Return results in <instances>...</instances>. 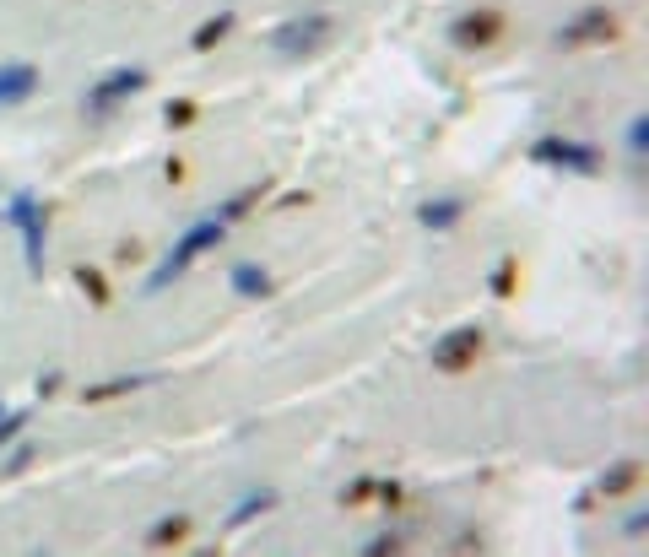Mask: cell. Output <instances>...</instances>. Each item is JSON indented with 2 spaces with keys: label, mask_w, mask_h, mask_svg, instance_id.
Returning a JSON list of instances; mask_svg holds the SVG:
<instances>
[{
  "label": "cell",
  "mask_w": 649,
  "mask_h": 557,
  "mask_svg": "<svg viewBox=\"0 0 649 557\" xmlns=\"http://www.w3.org/2000/svg\"><path fill=\"white\" fill-rule=\"evenodd\" d=\"M222 233H228V222H217V211H211V217H195L190 228L179 233V244L163 255V265H157V271L147 276V293H163V287L174 282V276L184 271V265H190L195 255H201V249H211V244H217Z\"/></svg>",
  "instance_id": "obj_1"
},
{
  "label": "cell",
  "mask_w": 649,
  "mask_h": 557,
  "mask_svg": "<svg viewBox=\"0 0 649 557\" xmlns=\"http://www.w3.org/2000/svg\"><path fill=\"white\" fill-rule=\"evenodd\" d=\"M330 33H336L330 11H298V17H287V22L271 28V49L287 55V60H303V55H320L330 44Z\"/></svg>",
  "instance_id": "obj_2"
},
{
  "label": "cell",
  "mask_w": 649,
  "mask_h": 557,
  "mask_svg": "<svg viewBox=\"0 0 649 557\" xmlns=\"http://www.w3.org/2000/svg\"><path fill=\"white\" fill-rule=\"evenodd\" d=\"M6 222L22 233V255H28V271L44 276V206H38L33 190H17L6 206Z\"/></svg>",
  "instance_id": "obj_3"
},
{
  "label": "cell",
  "mask_w": 649,
  "mask_h": 557,
  "mask_svg": "<svg viewBox=\"0 0 649 557\" xmlns=\"http://www.w3.org/2000/svg\"><path fill=\"white\" fill-rule=\"evenodd\" d=\"M531 157L541 168H563V174H601V163H606L590 141H574V136H541Z\"/></svg>",
  "instance_id": "obj_4"
},
{
  "label": "cell",
  "mask_w": 649,
  "mask_h": 557,
  "mask_svg": "<svg viewBox=\"0 0 649 557\" xmlns=\"http://www.w3.org/2000/svg\"><path fill=\"white\" fill-rule=\"evenodd\" d=\"M147 87V65H119V71H109L103 82H92V92H87V119H109L125 98H136V92Z\"/></svg>",
  "instance_id": "obj_5"
},
{
  "label": "cell",
  "mask_w": 649,
  "mask_h": 557,
  "mask_svg": "<svg viewBox=\"0 0 649 557\" xmlns=\"http://www.w3.org/2000/svg\"><path fill=\"white\" fill-rule=\"evenodd\" d=\"M482 347H487L482 325H455L449 336L433 341V368H439V374H466L476 357H482Z\"/></svg>",
  "instance_id": "obj_6"
},
{
  "label": "cell",
  "mask_w": 649,
  "mask_h": 557,
  "mask_svg": "<svg viewBox=\"0 0 649 557\" xmlns=\"http://www.w3.org/2000/svg\"><path fill=\"white\" fill-rule=\"evenodd\" d=\"M617 38V17L606 6H585L579 17H568L558 28V49H579V44H612Z\"/></svg>",
  "instance_id": "obj_7"
},
{
  "label": "cell",
  "mask_w": 649,
  "mask_h": 557,
  "mask_svg": "<svg viewBox=\"0 0 649 557\" xmlns=\"http://www.w3.org/2000/svg\"><path fill=\"white\" fill-rule=\"evenodd\" d=\"M503 33V11L498 6H476L466 17L449 22V38H455V49H493Z\"/></svg>",
  "instance_id": "obj_8"
},
{
  "label": "cell",
  "mask_w": 649,
  "mask_h": 557,
  "mask_svg": "<svg viewBox=\"0 0 649 557\" xmlns=\"http://www.w3.org/2000/svg\"><path fill=\"white\" fill-rule=\"evenodd\" d=\"M33 92H38V71L28 60L0 65V109H17V103H28Z\"/></svg>",
  "instance_id": "obj_9"
},
{
  "label": "cell",
  "mask_w": 649,
  "mask_h": 557,
  "mask_svg": "<svg viewBox=\"0 0 649 557\" xmlns=\"http://www.w3.org/2000/svg\"><path fill=\"white\" fill-rule=\"evenodd\" d=\"M460 217H466V201H460V195H433V201L417 206V222H422V228H433V233L455 228Z\"/></svg>",
  "instance_id": "obj_10"
},
{
  "label": "cell",
  "mask_w": 649,
  "mask_h": 557,
  "mask_svg": "<svg viewBox=\"0 0 649 557\" xmlns=\"http://www.w3.org/2000/svg\"><path fill=\"white\" fill-rule=\"evenodd\" d=\"M228 282H233V293H238V298H255V303H260V298H271V276L260 271L255 260H238L233 271H228Z\"/></svg>",
  "instance_id": "obj_11"
},
{
  "label": "cell",
  "mask_w": 649,
  "mask_h": 557,
  "mask_svg": "<svg viewBox=\"0 0 649 557\" xmlns=\"http://www.w3.org/2000/svg\"><path fill=\"white\" fill-rule=\"evenodd\" d=\"M266 509H276V493H271V487H255V493H244V498L233 503V509H228V520H222V525L238 530V525H249L255 514H266Z\"/></svg>",
  "instance_id": "obj_12"
},
{
  "label": "cell",
  "mask_w": 649,
  "mask_h": 557,
  "mask_svg": "<svg viewBox=\"0 0 649 557\" xmlns=\"http://www.w3.org/2000/svg\"><path fill=\"white\" fill-rule=\"evenodd\" d=\"M152 379H157V374H119V379H103V384H92V390L82 395V401H92V406H98V401H114V395H130V390H147Z\"/></svg>",
  "instance_id": "obj_13"
},
{
  "label": "cell",
  "mask_w": 649,
  "mask_h": 557,
  "mask_svg": "<svg viewBox=\"0 0 649 557\" xmlns=\"http://www.w3.org/2000/svg\"><path fill=\"white\" fill-rule=\"evenodd\" d=\"M233 22H238L233 11H217V17H206L201 28H195V38H190V49H201V55H206V49H217L222 38L233 33Z\"/></svg>",
  "instance_id": "obj_14"
},
{
  "label": "cell",
  "mask_w": 649,
  "mask_h": 557,
  "mask_svg": "<svg viewBox=\"0 0 649 557\" xmlns=\"http://www.w3.org/2000/svg\"><path fill=\"white\" fill-rule=\"evenodd\" d=\"M628 487H639V466H633V460H617L612 471H601V482H595V493L617 498V493H628Z\"/></svg>",
  "instance_id": "obj_15"
},
{
  "label": "cell",
  "mask_w": 649,
  "mask_h": 557,
  "mask_svg": "<svg viewBox=\"0 0 649 557\" xmlns=\"http://www.w3.org/2000/svg\"><path fill=\"white\" fill-rule=\"evenodd\" d=\"M266 190H271V179H260V184H249V190L228 195V201L217 206V222H238V217H244V211L255 206V201H260V195H266Z\"/></svg>",
  "instance_id": "obj_16"
},
{
  "label": "cell",
  "mask_w": 649,
  "mask_h": 557,
  "mask_svg": "<svg viewBox=\"0 0 649 557\" xmlns=\"http://www.w3.org/2000/svg\"><path fill=\"white\" fill-rule=\"evenodd\" d=\"M184 536H190V520H184V514H168V520H157V525L147 530L152 547H168V541H184Z\"/></svg>",
  "instance_id": "obj_17"
},
{
  "label": "cell",
  "mask_w": 649,
  "mask_h": 557,
  "mask_svg": "<svg viewBox=\"0 0 649 557\" xmlns=\"http://www.w3.org/2000/svg\"><path fill=\"white\" fill-rule=\"evenodd\" d=\"M76 287H82L92 303H109V282H103L98 265H82V271H76Z\"/></svg>",
  "instance_id": "obj_18"
},
{
  "label": "cell",
  "mask_w": 649,
  "mask_h": 557,
  "mask_svg": "<svg viewBox=\"0 0 649 557\" xmlns=\"http://www.w3.org/2000/svg\"><path fill=\"white\" fill-rule=\"evenodd\" d=\"M622 141H628L633 157H644V147H649V114H633L628 119V136H622Z\"/></svg>",
  "instance_id": "obj_19"
},
{
  "label": "cell",
  "mask_w": 649,
  "mask_h": 557,
  "mask_svg": "<svg viewBox=\"0 0 649 557\" xmlns=\"http://www.w3.org/2000/svg\"><path fill=\"white\" fill-rule=\"evenodd\" d=\"M22 428H28V411H0V444H11Z\"/></svg>",
  "instance_id": "obj_20"
},
{
  "label": "cell",
  "mask_w": 649,
  "mask_h": 557,
  "mask_svg": "<svg viewBox=\"0 0 649 557\" xmlns=\"http://www.w3.org/2000/svg\"><path fill=\"white\" fill-rule=\"evenodd\" d=\"M514 265H520V260H498V271H493V293L498 298L514 293Z\"/></svg>",
  "instance_id": "obj_21"
},
{
  "label": "cell",
  "mask_w": 649,
  "mask_h": 557,
  "mask_svg": "<svg viewBox=\"0 0 649 557\" xmlns=\"http://www.w3.org/2000/svg\"><path fill=\"white\" fill-rule=\"evenodd\" d=\"M368 498H374V476H357L347 493H341V503H352V509H357V503H368Z\"/></svg>",
  "instance_id": "obj_22"
},
{
  "label": "cell",
  "mask_w": 649,
  "mask_h": 557,
  "mask_svg": "<svg viewBox=\"0 0 649 557\" xmlns=\"http://www.w3.org/2000/svg\"><path fill=\"white\" fill-rule=\"evenodd\" d=\"M163 119H168V125H190V119H195V103L190 98H179V103H168V109H163Z\"/></svg>",
  "instance_id": "obj_23"
},
{
  "label": "cell",
  "mask_w": 649,
  "mask_h": 557,
  "mask_svg": "<svg viewBox=\"0 0 649 557\" xmlns=\"http://www.w3.org/2000/svg\"><path fill=\"white\" fill-rule=\"evenodd\" d=\"M363 552H368V557H384V552H401V536H395V530H384V536H374V541H368Z\"/></svg>",
  "instance_id": "obj_24"
},
{
  "label": "cell",
  "mask_w": 649,
  "mask_h": 557,
  "mask_svg": "<svg viewBox=\"0 0 649 557\" xmlns=\"http://www.w3.org/2000/svg\"><path fill=\"white\" fill-rule=\"evenodd\" d=\"M644 530H649V514H644V509H633L628 520H622V536H628V541H639Z\"/></svg>",
  "instance_id": "obj_25"
},
{
  "label": "cell",
  "mask_w": 649,
  "mask_h": 557,
  "mask_svg": "<svg viewBox=\"0 0 649 557\" xmlns=\"http://www.w3.org/2000/svg\"><path fill=\"white\" fill-rule=\"evenodd\" d=\"M28 460H33V444H17V449H11V460H6V471H22Z\"/></svg>",
  "instance_id": "obj_26"
},
{
  "label": "cell",
  "mask_w": 649,
  "mask_h": 557,
  "mask_svg": "<svg viewBox=\"0 0 649 557\" xmlns=\"http://www.w3.org/2000/svg\"><path fill=\"white\" fill-rule=\"evenodd\" d=\"M55 390H60V374H55V368H49V374L38 379V395H55Z\"/></svg>",
  "instance_id": "obj_27"
}]
</instances>
